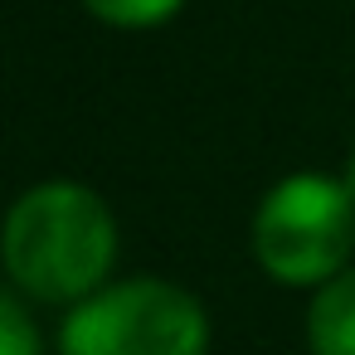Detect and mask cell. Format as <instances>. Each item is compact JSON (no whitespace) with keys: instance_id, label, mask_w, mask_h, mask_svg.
I'll return each instance as SVG.
<instances>
[{"instance_id":"1","label":"cell","mask_w":355,"mask_h":355,"mask_svg":"<svg viewBox=\"0 0 355 355\" xmlns=\"http://www.w3.org/2000/svg\"><path fill=\"white\" fill-rule=\"evenodd\" d=\"M6 272L40 302H88L117 258V219L98 190L78 180H44L25 190L0 229Z\"/></svg>"},{"instance_id":"2","label":"cell","mask_w":355,"mask_h":355,"mask_svg":"<svg viewBox=\"0 0 355 355\" xmlns=\"http://www.w3.org/2000/svg\"><path fill=\"white\" fill-rule=\"evenodd\" d=\"M355 243V195L340 175H287L253 214V258L287 287L331 282Z\"/></svg>"},{"instance_id":"3","label":"cell","mask_w":355,"mask_h":355,"mask_svg":"<svg viewBox=\"0 0 355 355\" xmlns=\"http://www.w3.org/2000/svg\"><path fill=\"white\" fill-rule=\"evenodd\" d=\"M200 302L161 277H132L78 302L59 326L64 355H205Z\"/></svg>"},{"instance_id":"4","label":"cell","mask_w":355,"mask_h":355,"mask_svg":"<svg viewBox=\"0 0 355 355\" xmlns=\"http://www.w3.org/2000/svg\"><path fill=\"white\" fill-rule=\"evenodd\" d=\"M306 345L311 355H355V268H340L316 287L306 306Z\"/></svg>"},{"instance_id":"5","label":"cell","mask_w":355,"mask_h":355,"mask_svg":"<svg viewBox=\"0 0 355 355\" xmlns=\"http://www.w3.org/2000/svg\"><path fill=\"white\" fill-rule=\"evenodd\" d=\"M83 6H88L98 20L117 25V30H146V25L171 20L185 0H83Z\"/></svg>"},{"instance_id":"6","label":"cell","mask_w":355,"mask_h":355,"mask_svg":"<svg viewBox=\"0 0 355 355\" xmlns=\"http://www.w3.org/2000/svg\"><path fill=\"white\" fill-rule=\"evenodd\" d=\"M0 355H40V331L10 292H0Z\"/></svg>"},{"instance_id":"7","label":"cell","mask_w":355,"mask_h":355,"mask_svg":"<svg viewBox=\"0 0 355 355\" xmlns=\"http://www.w3.org/2000/svg\"><path fill=\"white\" fill-rule=\"evenodd\" d=\"M340 180H345V190H350V195H355V156H350V161H345V175H340Z\"/></svg>"}]
</instances>
